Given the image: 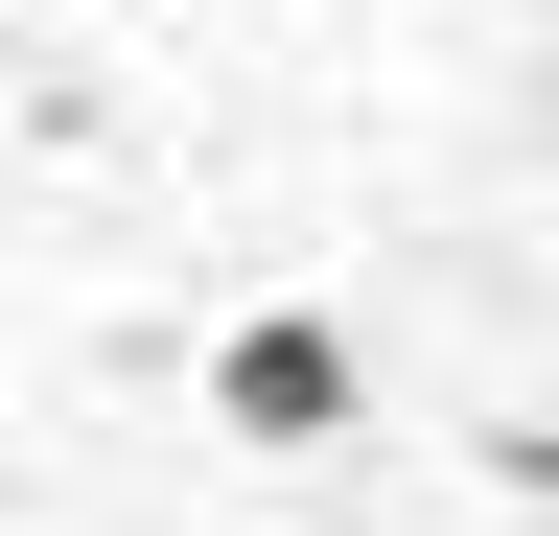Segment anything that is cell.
Here are the masks:
<instances>
[{"label": "cell", "instance_id": "1", "mask_svg": "<svg viewBox=\"0 0 559 536\" xmlns=\"http://www.w3.org/2000/svg\"><path fill=\"white\" fill-rule=\"evenodd\" d=\"M210 420H234V443H349V326L257 303L234 350H210Z\"/></svg>", "mask_w": 559, "mask_h": 536}]
</instances>
